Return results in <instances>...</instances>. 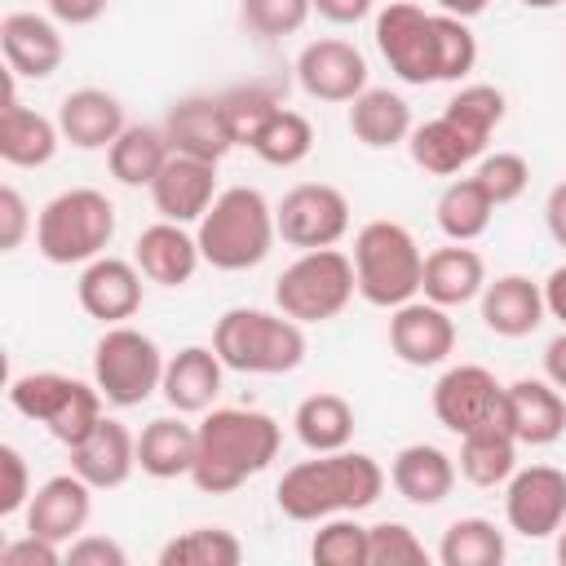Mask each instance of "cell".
Masks as SVG:
<instances>
[{
  "label": "cell",
  "mask_w": 566,
  "mask_h": 566,
  "mask_svg": "<svg viewBox=\"0 0 566 566\" xmlns=\"http://www.w3.org/2000/svg\"><path fill=\"white\" fill-rule=\"evenodd\" d=\"M283 429L274 416L256 407H208L199 420V451L190 482L203 495H230L248 478L265 473L279 455Z\"/></svg>",
  "instance_id": "6da1fadb"
},
{
  "label": "cell",
  "mask_w": 566,
  "mask_h": 566,
  "mask_svg": "<svg viewBox=\"0 0 566 566\" xmlns=\"http://www.w3.org/2000/svg\"><path fill=\"white\" fill-rule=\"evenodd\" d=\"M385 491V469L367 451H314V460L292 464L279 486V513L292 522H323L340 513H363L380 500Z\"/></svg>",
  "instance_id": "7a4b0ae2"
},
{
  "label": "cell",
  "mask_w": 566,
  "mask_h": 566,
  "mask_svg": "<svg viewBox=\"0 0 566 566\" xmlns=\"http://www.w3.org/2000/svg\"><path fill=\"white\" fill-rule=\"evenodd\" d=\"M199 252L212 270L239 274L252 270L270 256L279 226H274V203L256 190V186H226L212 208L199 217Z\"/></svg>",
  "instance_id": "3957f363"
},
{
  "label": "cell",
  "mask_w": 566,
  "mask_h": 566,
  "mask_svg": "<svg viewBox=\"0 0 566 566\" xmlns=\"http://www.w3.org/2000/svg\"><path fill=\"white\" fill-rule=\"evenodd\" d=\"M212 349L230 371L243 376H283L305 363V332L283 310L234 305L212 327Z\"/></svg>",
  "instance_id": "277c9868"
},
{
  "label": "cell",
  "mask_w": 566,
  "mask_h": 566,
  "mask_svg": "<svg viewBox=\"0 0 566 566\" xmlns=\"http://www.w3.org/2000/svg\"><path fill=\"white\" fill-rule=\"evenodd\" d=\"M115 239V203L93 186L53 195L35 217V252L49 265H88Z\"/></svg>",
  "instance_id": "5b68a950"
},
{
  "label": "cell",
  "mask_w": 566,
  "mask_h": 566,
  "mask_svg": "<svg viewBox=\"0 0 566 566\" xmlns=\"http://www.w3.org/2000/svg\"><path fill=\"white\" fill-rule=\"evenodd\" d=\"M420 274H424V252L416 234L402 221H367L354 234V279L358 296L380 310H398L420 296Z\"/></svg>",
  "instance_id": "8992f818"
},
{
  "label": "cell",
  "mask_w": 566,
  "mask_h": 566,
  "mask_svg": "<svg viewBox=\"0 0 566 566\" xmlns=\"http://www.w3.org/2000/svg\"><path fill=\"white\" fill-rule=\"evenodd\" d=\"M102 389L88 380H75L66 371H27L13 376L9 385V407L35 424H44L66 451L93 433V424L106 416L102 411Z\"/></svg>",
  "instance_id": "52a82bcc"
},
{
  "label": "cell",
  "mask_w": 566,
  "mask_h": 566,
  "mask_svg": "<svg viewBox=\"0 0 566 566\" xmlns=\"http://www.w3.org/2000/svg\"><path fill=\"white\" fill-rule=\"evenodd\" d=\"M358 292V279H354V256H345L340 248H314V252H301L279 279H274V305L296 318L301 327L305 323H327L336 318Z\"/></svg>",
  "instance_id": "ba28073f"
},
{
  "label": "cell",
  "mask_w": 566,
  "mask_h": 566,
  "mask_svg": "<svg viewBox=\"0 0 566 566\" xmlns=\"http://www.w3.org/2000/svg\"><path fill=\"white\" fill-rule=\"evenodd\" d=\"M164 367L168 358L159 354L155 336L128 323L106 327L93 345V385L111 407H142L150 394H159Z\"/></svg>",
  "instance_id": "9c48e42d"
},
{
  "label": "cell",
  "mask_w": 566,
  "mask_h": 566,
  "mask_svg": "<svg viewBox=\"0 0 566 566\" xmlns=\"http://www.w3.org/2000/svg\"><path fill=\"white\" fill-rule=\"evenodd\" d=\"M274 226L296 252L336 248L349 234V199L327 181H301L274 203Z\"/></svg>",
  "instance_id": "30bf717a"
},
{
  "label": "cell",
  "mask_w": 566,
  "mask_h": 566,
  "mask_svg": "<svg viewBox=\"0 0 566 566\" xmlns=\"http://www.w3.org/2000/svg\"><path fill=\"white\" fill-rule=\"evenodd\" d=\"M376 49L402 84H438V35L433 13L411 0H389L376 13Z\"/></svg>",
  "instance_id": "8fae6325"
},
{
  "label": "cell",
  "mask_w": 566,
  "mask_h": 566,
  "mask_svg": "<svg viewBox=\"0 0 566 566\" xmlns=\"http://www.w3.org/2000/svg\"><path fill=\"white\" fill-rule=\"evenodd\" d=\"M433 416L442 429L464 438L491 420H504V385L495 380V371H486L478 363L447 367L433 385Z\"/></svg>",
  "instance_id": "7c38bea8"
},
{
  "label": "cell",
  "mask_w": 566,
  "mask_h": 566,
  "mask_svg": "<svg viewBox=\"0 0 566 566\" xmlns=\"http://www.w3.org/2000/svg\"><path fill=\"white\" fill-rule=\"evenodd\" d=\"M504 522L522 539H548L566 522V473L553 464L513 469L504 482Z\"/></svg>",
  "instance_id": "4fadbf2b"
},
{
  "label": "cell",
  "mask_w": 566,
  "mask_h": 566,
  "mask_svg": "<svg viewBox=\"0 0 566 566\" xmlns=\"http://www.w3.org/2000/svg\"><path fill=\"white\" fill-rule=\"evenodd\" d=\"M296 84L314 102H354L367 88V57L349 40H310L296 53Z\"/></svg>",
  "instance_id": "5bb4252c"
},
{
  "label": "cell",
  "mask_w": 566,
  "mask_h": 566,
  "mask_svg": "<svg viewBox=\"0 0 566 566\" xmlns=\"http://www.w3.org/2000/svg\"><path fill=\"white\" fill-rule=\"evenodd\" d=\"M142 270L137 261H124V256H97L80 270V283H75V296H80V310L88 318H97L102 327H115V323H128L137 310H142Z\"/></svg>",
  "instance_id": "9a60e30c"
},
{
  "label": "cell",
  "mask_w": 566,
  "mask_h": 566,
  "mask_svg": "<svg viewBox=\"0 0 566 566\" xmlns=\"http://www.w3.org/2000/svg\"><path fill=\"white\" fill-rule=\"evenodd\" d=\"M389 349L407 367H438L455 354V318L447 314V305L407 301L389 314Z\"/></svg>",
  "instance_id": "2e32d148"
},
{
  "label": "cell",
  "mask_w": 566,
  "mask_h": 566,
  "mask_svg": "<svg viewBox=\"0 0 566 566\" xmlns=\"http://www.w3.org/2000/svg\"><path fill=\"white\" fill-rule=\"evenodd\" d=\"M217 164L208 159H195V155H168V164L159 168V177L150 181V203L164 221H177V226H199V217L212 208L217 199Z\"/></svg>",
  "instance_id": "e0dca14e"
},
{
  "label": "cell",
  "mask_w": 566,
  "mask_h": 566,
  "mask_svg": "<svg viewBox=\"0 0 566 566\" xmlns=\"http://www.w3.org/2000/svg\"><path fill=\"white\" fill-rule=\"evenodd\" d=\"M93 513V486L71 469V473H53L49 482L35 486L31 504H27V531L44 535L53 544H71L75 535H84Z\"/></svg>",
  "instance_id": "ac0fdd59"
},
{
  "label": "cell",
  "mask_w": 566,
  "mask_h": 566,
  "mask_svg": "<svg viewBox=\"0 0 566 566\" xmlns=\"http://www.w3.org/2000/svg\"><path fill=\"white\" fill-rule=\"evenodd\" d=\"M164 133H168V146L177 155H195V159H208V164H221L234 150V133L226 124L221 97H208V93L172 102L168 115H164Z\"/></svg>",
  "instance_id": "d6986e66"
},
{
  "label": "cell",
  "mask_w": 566,
  "mask_h": 566,
  "mask_svg": "<svg viewBox=\"0 0 566 566\" xmlns=\"http://www.w3.org/2000/svg\"><path fill=\"white\" fill-rule=\"evenodd\" d=\"M0 49H4L9 71L22 80H49L66 57V40L57 31V18H44L31 9H18L0 22Z\"/></svg>",
  "instance_id": "ffe728a7"
},
{
  "label": "cell",
  "mask_w": 566,
  "mask_h": 566,
  "mask_svg": "<svg viewBox=\"0 0 566 566\" xmlns=\"http://www.w3.org/2000/svg\"><path fill=\"white\" fill-rule=\"evenodd\" d=\"M504 420L522 447H553L566 433V398L548 376H522L504 385Z\"/></svg>",
  "instance_id": "44dd1931"
},
{
  "label": "cell",
  "mask_w": 566,
  "mask_h": 566,
  "mask_svg": "<svg viewBox=\"0 0 566 566\" xmlns=\"http://www.w3.org/2000/svg\"><path fill=\"white\" fill-rule=\"evenodd\" d=\"M62 146V128L57 119L31 111L18 102V75L9 71V88H4V106H0V159L9 168H44Z\"/></svg>",
  "instance_id": "7402d4cb"
},
{
  "label": "cell",
  "mask_w": 566,
  "mask_h": 566,
  "mask_svg": "<svg viewBox=\"0 0 566 566\" xmlns=\"http://www.w3.org/2000/svg\"><path fill=\"white\" fill-rule=\"evenodd\" d=\"M478 310H482V327L504 336V340H517V336H531L548 305H544V283L526 279V274H500V279H486L482 296H478Z\"/></svg>",
  "instance_id": "603a6c76"
},
{
  "label": "cell",
  "mask_w": 566,
  "mask_h": 566,
  "mask_svg": "<svg viewBox=\"0 0 566 566\" xmlns=\"http://www.w3.org/2000/svg\"><path fill=\"white\" fill-rule=\"evenodd\" d=\"M71 469L93 486V491H115L133 478L137 469V438L128 433V424L102 416L93 424V433L84 442L71 447Z\"/></svg>",
  "instance_id": "cb8c5ba5"
},
{
  "label": "cell",
  "mask_w": 566,
  "mask_h": 566,
  "mask_svg": "<svg viewBox=\"0 0 566 566\" xmlns=\"http://www.w3.org/2000/svg\"><path fill=\"white\" fill-rule=\"evenodd\" d=\"M133 261H137V270H142L150 283H159V287H181V283H190L195 270L203 265V252H199V239H195L186 226L159 217L155 226H146V230L137 234Z\"/></svg>",
  "instance_id": "d4e9b609"
},
{
  "label": "cell",
  "mask_w": 566,
  "mask_h": 566,
  "mask_svg": "<svg viewBox=\"0 0 566 566\" xmlns=\"http://www.w3.org/2000/svg\"><path fill=\"white\" fill-rule=\"evenodd\" d=\"M407 150H411V164L433 172V177H455L460 168H469L473 159L486 155V137L469 133L460 119H451L447 111L416 124L411 137H407Z\"/></svg>",
  "instance_id": "484cf974"
},
{
  "label": "cell",
  "mask_w": 566,
  "mask_h": 566,
  "mask_svg": "<svg viewBox=\"0 0 566 566\" xmlns=\"http://www.w3.org/2000/svg\"><path fill=\"white\" fill-rule=\"evenodd\" d=\"M455 460L442 451V447H433V442H407V447H398L394 451V460H389V482H394V491L407 500V504H416V509H433V504H442L447 495H451V486H455Z\"/></svg>",
  "instance_id": "4316f807"
},
{
  "label": "cell",
  "mask_w": 566,
  "mask_h": 566,
  "mask_svg": "<svg viewBox=\"0 0 566 566\" xmlns=\"http://www.w3.org/2000/svg\"><path fill=\"white\" fill-rule=\"evenodd\" d=\"M57 128H62V142H71L75 150H111V142L128 128V119L115 93L75 88L57 106Z\"/></svg>",
  "instance_id": "83f0119b"
},
{
  "label": "cell",
  "mask_w": 566,
  "mask_h": 566,
  "mask_svg": "<svg viewBox=\"0 0 566 566\" xmlns=\"http://www.w3.org/2000/svg\"><path fill=\"white\" fill-rule=\"evenodd\" d=\"M221 371H226V363L217 358V349H208V345H186V349H177V354L168 358L159 394H164V402H168L172 411H181V416H203V411L217 402V394H221Z\"/></svg>",
  "instance_id": "f1b7e54d"
},
{
  "label": "cell",
  "mask_w": 566,
  "mask_h": 566,
  "mask_svg": "<svg viewBox=\"0 0 566 566\" xmlns=\"http://www.w3.org/2000/svg\"><path fill=\"white\" fill-rule=\"evenodd\" d=\"M482 287H486V261L469 243H447L424 256V274H420L424 301L455 310V305L478 301Z\"/></svg>",
  "instance_id": "f546056e"
},
{
  "label": "cell",
  "mask_w": 566,
  "mask_h": 566,
  "mask_svg": "<svg viewBox=\"0 0 566 566\" xmlns=\"http://www.w3.org/2000/svg\"><path fill=\"white\" fill-rule=\"evenodd\" d=\"M195 451H199V424H186L181 411L177 416H155L137 433V469L146 478H159V482L190 478Z\"/></svg>",
  "instance_id": "4dcf8cb0"
},
{
  "label": "cell",
  "mask_w": 566,
  "mask_h": 566,
  "mask_svg": "<svg viewBox=\"0 0 566 566\" xmlns=\"http://www.w3.org/2000/svg\"><path fill=\"white\" fill-rule=\"evenodd\" d=\"M411 106L402 93L394 88H363L354 102H349V133L367 146V150H389V146H402L411 137Z\"/></svg>",
  "instance_id": "1f68e13d"
},
{
  "label": "cell",
  "mask_w": 566,
  "mask_h": 566,
  "mask_svg": "<svg viewBox=\"0 0 566 566\" xmlns=\"http://www.w3.org/2000/svg\"><path fill=\"white\" fill-rule=\"evenodd\" d=\"M517 438L509 429V420H491L473 433L460 438V455H455V469L464 482L473 486H504L517 469Z\"/></svg>",
  "instance_id": "d6a6232c"
},
{
  "label": "cell",
  "mask_w": 566,
  "mask_h": 566,
  "mask_svg": "<svg viewBox=\"0 0 566 566\" xmlns=\"http://www.w3.org/2000/svg\"><path fill=\"white\" fill-rule=\"evenodd\" d=\"M292 429H296V442L305 451H340V447L354 442L358 420H354V407L340 394L318 389V394H310V398L296 402Z\"/></svg>",
  "instance_id": "836d02e7"
},
{
  "label": "cell",
  "mask_w": 566,
  "mask_h": 566,
  "mask_svg": "<svg viewBox=\"0 0 566 566\" xmlns=\"http://www.w3.org/2000/svg\"><path fill=\"white\" fill-rule=\"evenodd\" d=\"M168 155H172V146H168L164 124H159V128H155V124H128V128L111 142L106 164H111V177H115L119 186H146V190H150V181L159 177V168L168 164Z\"/></svg>",
  "instance_id": "e575fe53"
},
{
  "label": "cell",
  "mask_w": 566,
  "mask_h": 566,
  "mask_svg": "<svg viewBox=\"0 0 566 566\" xmlns=\"http://www.w3.org/2000/svg\"><path fill=\"white\" fill-rule=\"evenodd\" d=\"M491 212H495V203H491V195L478 186V177H455V181H447V190H442L438 203H433V221H438V230H442L451 243H473V239H482L486 226H491Z\"/></svg>",
  "instance_id": "d590c367"
},
{
  "label": "cell",
  "mask_w": 566,
  "mask_h": 566,
  "mask_svg": "<svg viewBox=\"0 0 566 566\" xmlns=\"http://www.w3.org/2000/svg\"><path fill=\"white\" fill-rule=\"evenodd\" d=\"M509 557L504 531L486 517H455L438 539L442 566H500Z\"/></svg>",
  "instance_id": "8d00e7d4"
},
{
  "label": "cell",
  "mask_w": 566,
  "mask_h": 566,
  "mask_svg": "<svg viewBox=\"0 0 566 566\" xmlns=\"http://www.w3.org/2000/svg\"><path fill=\"white\" fill-rule=\"evenodd\" d=\"M248 150H252L256 159H265L270 168H296V164L310 159V150H314V124H310L301 111L279 106V111L261 124V133L252 137Z\"/></svg>",
  "instance_id": "74e56055"
},
{
  "label": "cell",
  "mask_w": 566,
  "mask_h": 566,
  "mask_svg": "<svg viewBox=\"0 0 566 566\" xmlns=\"http://www.w3.org/2000/svg\"><path fill=\"white\" fill-rule=\"evenodd\" d=\"M243 544L226 526H190L159 548V566H239Z\"/></svg>",
  "instance_id": "f35d334b"
},
{
  "label": "cell",
  "mask_w": 566,
  "mask_h": 566,
  "mask_svg": "<svg viewBox=\"0 0 566 566\" xmlns=\"http://www.w3.org/2000/svg\"><path fill=\"white\" fill-rule=\"evenodd\" d=\"M310 557L318 566H367V526L354 522V513L323 517L310 539Z\"/></svg>",
  "instance_id": "ab89813d"
},
{
  "label": "cell",
  "mask_w": 566,
  "mask_h": 566,
  "mask_svg": "<svg viewBox=\"0 0 566 566\" xmlns=\"http://www.w3.org/2000/svg\"><path fill=\"white\" fill-rule=\"evenodd\" d=\"M221 97V111H226V124L234 133V146H252V137L261 133V124L283 106L274 88L265 84H239V88H226L217 93Z\"/></svg>",
  "instance_id": "60d3db41"
},
{
  "label": "cell",
  "mask_w": 566,
  "mask_h": 566,
  "mask_svg": "<svg viewBox=\"0 0 566 566\" xmlns=\"http://www.w3.org/2000/svg\"><path fill=\"white\" fill-rule=\"evenodd\" d=\"M433 35H438V84H460L478 62V35L469 31L464 18L451 13H433Z\"/></svg>",
  "instance_id": "b9f144b4"
},
{
  "label": "cell",
  "mask_w": 566,
  "mask_h": 566,
  "mask_svg": "<svg viewBox=\"0 0 566 566\" xmlns=\"http://www.w3.org/2000/svg\"><path fill=\"white\" fill-rule=\"evenodd\" d=\"M310 13H314V0H239V22H243V31L261 35V40L296 35Z\"/></svg>",
  "instance_id": "7bdbcfd3"
},
{
  "label": "cell",
  "mask_w": 566,
  "mask_h": 566,
  "mask_svg": "<svg viewBox=\"0 0 566 566\" xmlns=\"http://www.w3.org/2000/svg\"><path fill=\"white\" fill-rule=\"evenodd\" d=\"M473 177H478V186L491 195V203L504 208V203H513V199L526 195V186H531V164H526V155H517V150H495V155H482V159H478Z\"/></svg>",
  "instance_id": "ee69618b"
},
{
  "label": "cell",
  "mask_w": 566,
  "mask_h": 566,
  "mask_svg": "<svg viewBox=\"0 0 566 566\" xmlns=\"http://www.w3.org/2000/svg\"><path fill=\"white\" fill-rule=\"evenodd\" d=\"M442 111L451 119H460L469 133H478V137L491 142V133L504 124V93L495 84H464Z\"/></svg>",
  "instance_id": "f6af8a7d"
},
{
  "label": "cell",
  "mask_w": 566,
  "mask_h": 566,
  "mask_svg": "<svg viewBox=\"0 0 566 566\" xmlns=\"http://www.w3.org/2000/svg\"><path fill=\"white\" fill-rule=\"evenodd\" d=\"M420 562H429V553L407 522L367 526V566H420Z\"/></svg>",
  "instance_id": "bcb514c9"
},
{
  "label": "cell",
  "mask_w": 566,
  "mask_h": 566,
  "mask_svg": "<svg viewBox=\"0 0 566 566\" xmlns=\"http://www.w3.org/2000/svg\"><path fill=\"white\" fill-rule=\"evenodd\" d=\"M0 473H4V486H0V517H13L18 509L31 504V473H27V460L13 442H0Z\"/></svg>",
  "instance_id": "7dc6e473"
},
{
  "label": "cell",
  "mask_w": 566,
  "mask_h": 566,
  "mask_svg": "<svg viewBox=\"0 0 566 566\" xmlns=\"http://www.w3.org/2000/svg\"><path fill=\"white\" fill-rule=\"evenodd\" d=\"M62 557H66L62 544H53L44 535H31V531H22L18 539H9L0 548V566H57Z\"/></svg>",
  "instance_id": "c3c4849f"
},
{
  "label": "cell",
  "mask_w": 566,
  "mask_h": 566,
  "mask_svg": "<svg viewBox=\"0 0 566 566\" xmlns=\"http://www.w3.org/2000/svg\"><path fill=\"white\" fill-rule=\"evenodd\" d=\"M66 562L71 566H128V553L111 535H75L66 544Z\"/></svg>",
  "instance_id": "681fc988"
},
{
  "label": "cell",
  "mask_w": 566,
  "mask_h": 566,
  "mask_svg": "<svg viewBox=\"0 0 566 566\" xmlns=\"http://www.w3.org/2000/svg\"><path fill=\"white\" fill-rule=\"evenodd\" d=\"M31 226H35V221H31V212H27V199H22L13 186H4V190H0V248H4V252L22 248V239H27Z\"/></svg>",
  "instance_id": "f907efd6"
},
{
  "label": "cell",
  "mask_w": 566,
  "mask_h": 566,
  "mask_svg": "<svg viewBox=\"0 0 566 566\" xmlns=\"http://www.w3.org/2000/svg\"><path fill=\"white\" fill-rule=\"evenodd\" d=\"M49 4V18H57L62 27H88L106 13L111 0H44Z\"/></svg>",
  "instance_id": "816d5d0a"
},
{
  "label": "cell",
  "mask_w": 566,
  "mask_h": 566,
  "mask_svg": "<svg viewBox=\"0 0 566 566\" xmlns=\"http://www.w3.org/2000/svg\"><path fill=\"white\" fill-rule=\"evenodd\" d=\"M371 4L376 0H314V13L336 22V27H354V22H363L371 13Z\"/></svg>",
  "instance_id": "f5cc1de1"
},
{
  "label": "cell",
  "mask_w": 566,
  "mask_h": 566,
  "mask_svg": "<svg viewBox=\"0 0 566 566\" xmlns=\"http://www.w3.org/2000/svg\"><path fill=\"white\" fill-rule=\"evenodd\" d=\"M544 226H548L553 243L566 248V181H557L548 190V199H544Z\"/></svg>",
  "instance_id": "db71d44e"
},
{
  "label": "cell",
  "mask_w": 566,
  "mask_h": 566,
  "mask_svg": "<svg viewBox=\"0 0 566 566\" xmlns=\"http://www.w3.org/2000/svg\"><path fill=\"white\" fill-rule=\"evenodd\" d=\"M544 376L566 394V327L544 345Z\"/></svg>",
  "instance_id": "11a10c76"
},
{
  "label": "cell",
  "mask_w": 566,
  "mask_h": 566,
  "mask_svg": "<svg viewBox=\"0 0 566 566\" xmlns=\"http://www.w3.org/2000/svg\"><path fill=\"white\" fill-rule=\"evenodd\" d=\"M544 305H548V314L566 327V265H557V270L544 279Z\"/></svg>",
  "instance_id": "9f6ffc18"
},
{
  "label": "cell",
  "mask_w": 566,
  "mask_h": 566,
  "mask_svg": "<svg viewBox=\"0 0 566 566\" xmlns=\"http://www.w3.org/2000/svg\"><path fill=\"white\" fill-rule=\"evenodd\" d=\"M491 9V0H438V13H451V18H478V13H486Z\"/></svg>",
  "instance_id": "6f0895ef"
},
{
  "label": "cell",
  "mask_w": 566,
  "mask_h": 566,
  "mask_svg": "<svg viewBox=\"0 0 566 566\" xmlns=\"http://www.w3.org/2000/svg\"><path fill=\"white\" fill-rule=\"evenodd\" d=\"M557 562H562V566H566V522H562V526H557Z\"/></svg>",
  "instance_id": "680465c9"
},
{
  "label": "cell",
  "mask_w": 566,
  "mask_h": 566,
  "mask_svg": "<svg viewBox=\"0 0 566 566\" xmlns=\"http://www.w3.org/2000/svg\"><path fill=\"white\" fill-rule=\"evenodd\" d=\"M526 9H557V4H566V0H522Z\"/></svg>",
  "instance_id": "91938a15"
}]
</instances>
